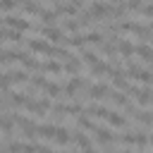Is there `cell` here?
Instances as JSON below:
<instances>
[{
    "instance_id": "1",
    "label": "cell",
    "mask_w": 153,
    "mask_h": 153,
    "mask_svg": "<svg viewBox=\"0 0 153 153\" xmlns=\"http://www.w3.org/2000/svg\"><path fill=\"white\" fill-rule=\"evenodd\" d=\"M127 76H134V79H139L141 84H146V86H151L153 84V72H148V69H141L136 62H127V72H124Z\"/></svg>"
},
{
    "instance_id": "2",
    "label": "cell",
    "mask_w": 153,
    "mask_h": 153,
    "mask_svg": "<svg viewBox=\"0 0 153 153\" xmlns=\"http://www.w3.org/2000/svg\"><path fill=\"white\" fill-rule=\"evenodd\" d=\"M26 81H29V74H26L24 69H10V72L2 76L0 88H7L10 84H26Z\"/></svg>"
},
{
    "instance_id": "3",
    "label": "cell",
    "mask_w": 153,
    "mask_h": 153,
    "mask_svg": "<svg viewBox=\"0 0 153 153\" xmlns=\"http://www.w3.org/2000/svg\"><path fill=\"white\" fill-rule=\"evenodd\" d=\"M129 93L136 98L139 105H151L153 103V91L151 88H139V86H129Z\"/></svg>"
},
{
    "instance_id": "4",
    "label": "cell",
    "mask_w": 153,
    "mask_h": 153,
    "mask_svg": "<svg viewBox=\"0 0 153 153\" xmlns=\"http://www.w3.org/2000/svg\"><path fill=\"white\" fill-rule=\"evenodd\" d=\"M24 108H26L29 112H33V115H45V112L50 110V103H48L45 98H43V100H33V98H26Z\"/></svg>"
},
{
    "instance_id": "5",
    "label": "cell",
    "mask_w": 153,
    "mask_h": 153,
    "mask_svg": "<svg viewBox=\"0 0 153 153\" xmlns=\"http://www.w3.org/2000/svg\"><path fill=\"white\" fill-rule=\"evenodd\" d=\"M86 14L91 19H105V17H110V5H105V2H91V7H88Z\"/></svg>"
},
{
    "instance_id": "6",
    "label": "cell",
    "mask_w": 153,
    "mask_h": 153,
    "mask_svg": "<svg viewBox=\"0 0 153 153\" xmlns=\"http://www.w3.org/2000/svg\"><path fill=\"white\" fill-rule=\"evenodd\" d=\"M108 74H110V79H112V84H115V86H117L120 91H129V81L124 79L127 74H124V72H122L120 67H115V69H110Z\"/></svg>"
},
{
    "instance_id": "7",
    "label": "cell",
    "mask_w": 153,
    "mask_h": 153,
    "mask_svg": "<svg viewBox=\"0 0 153 153\" xmlns=\"http://www.w3.org/2000/svg\"><path fill=\"white\" fill-rule=\"evenodd\" d=\"M29 48H31L33 53H43V55H53V53H55V48H53L50 43L41 41V38H31V41H29Z\"/></svg>"
},
{
    "instance_id": "8",
    "label": "cell",
    "mask_w": 153,
    "mask_h": 153,
    "mask_svg": "<svg viewBox=\"0 0 153 153\" xmlns=\"http://www.w3.org/2000/svg\"><path fill=\"white\" fill-rule=\"evenodd\" d=\"M5 24L10 26V29H14V31H26L29 29V22L26 19H22V17H5Z\"/></svg>"
},
{
    "instance_id": "9",
    "label": "cell",
    "mask_w": 153,
    "mask_h": 153,
    "mask_svg": "<svg viewBox=\"0 0 153 153\" xmlns=\"http://www.w3.org/2000/svg\"><path fill=\"white\" fill-rule=\"evenodd\" d=\"M93 131H96V139H98L103 146H110V143L115 141V134H112L110 129H105V127H96Z\"/></svg>"
},
{
    "instance_id": "10",
    "label": "cell",
    "mask_w": 153,
    "mask_h": 153,
    "mask_svg": "<svg viewBox=\"0 0 153 153\" xmlns=\"http://www.w3.org/2000/svg\"><path fill=\"white\" fill-rule=\"evenodd\" d=\"M110 93V88H108V84H93L91 88H88V96L93 98V100H100V98H105Z\"/></svg>"
},
{
    "instance_id": "11",
    "label": "cell",
    "mask_w": 153,
    "mask_h": 153,
    "mask_svg": "<svg viewBox=\"0 0 153 153\" xmlns=\"http://www.w3.org/2000/svg\"><path fill=\"white\" fill-rule=\"evenodd\" d=\"M43 33H45V36H48V41H53V43H62V41H65V31H62V29L45 26V29H43Z\"/></svg>"
},
{
    "instance_id": "12",
    "label": "cell",
    "mask_w": 153,
    "mask_h": 153,
    "mask_svg": "<svg viewBox=\"0 0 153 153\" xmlns=\"http://www.w3.org/2000/svg\"><path fill=\"white\" fill-rule=\"evenodd\" d=\"M38 69L41 72H50V74H60L62 72V65L55 62V60H45V62H38Z\"/></svg>"
},
{
    "instance_id": "13",
    "label": "cell",
    "mask_w": 153,
    "mask_h": 153,
    "mask_svg": "<svg viewBox=\"0 0 153 153\" xmlns=\"http://www.w3.org/2000/svg\"><path fill=\"white\" fill-rule=\"evenodd\" d=\"M79 86H84V79H79V76H76V74H74V76H72V79H69V81H67V86H65V88H62V91H65V93H67V96H69V98H72V96H74V93H76V91H79Z\"/></svg>"
},
{
    "instance_id": "14",
    "label": "cell",
    "mask_w": 153,
    "mask_h": 153,
    "mask_svg": "<svg viewBox=\"0 0 153 153\" xmlns=\"http://www.w3.org/2000/svg\"><path fill=\"white\" fill-rule=\"evenodd\" d=\"M105 120H108V124H112V127H124V124H127V120H124L122 115H117L115 110H110V112L105 115Z\"/></svg>"
},
{
    "instance_id": "15",
    "label": "cell",
    "mask_w": 153,
    "mask_h": 153,
    "mask_svg": "<svg viewBox=\"0 0 153 153\" xmlns=\"http://www.w3.org/2000/svg\"><path fill=\"white\" fill-rule=\"evenodd\" d=\"M134 53H136V55H141V60L153 62V48H151V45H136V48H134Z\"/></svg>"
},
{
    "instance_id": "16",
    "label": "cell",
    "mask_w": 153,
    "mask_h": 153,
    "mask_svg": "<svg viewBox=\"0 0 153 153\" xmlns=\"http://www.w3.org/2000/svg\"><path fill=\"white\" fill-rule=\"evenodd\" d=\"M112 67L108 65V62H103V60H98L96 65H91V74H96V76H100V74H108Z\"/></svg>"
},
{
    "instance_id": "17",
    "label": "cell",
    "mask_w": 153,
    "mask_h": 153,
    "mask_svg": "<svg viewBox=\"0 0 153 153\" xmlns=\"http://www.w3.org/2000/svg\"><path fill=\"white\" fill-rule=\"evenodd\" d=\"M53 141H57L60 146H67L69 141H72V136H69V131L65 129V127H57V134H55V139Z\"/></svg>"
},
{
    "instance_id": "18",
    "label": "cell",
    "mask_w": 153,
    "mask_h": 153,
    "mask_svg": "<svg viewBox=\"0 0 153 153\" xmlns=\"http://www.w3.org/2000/svg\"><path fill=\"white\" fill-rule=\"evenodd\" d=\"M81 38H84V43H96V45L103 43V33H100V31H88V33H84Z\"/></svg>"
},
{
    "instance_id": "19",
    "label": "cell",
    "mask_w": 153,
    "mask_h": 153,
    "mask_svg": "<svg viewBox=\"0 0 153 153\" xmlns=\"http://www.w3.org/2000/svg\"><path fill=\"white\" fill-rule=\"evenodd\" d=\"M117 50H120L124 57H129V55H134V43H129L127 38H122V41L117 43Z\"/></svg>"
},
{
    "instance_id": "20",
    "label": "cell",
    "mask_w": 153,
    "mask_h": 153,
    "mask_svg": "<svg viewBox=\"0 0 153 153\" xmlns=\"http://www.w3.org/2000/svg\"><path fill=\"white\" fill-rule=\"evenodd\" d=\"M62 69H65V72H69V74H79V69H81V62H79V60H76V57L72 55V57L67 60V65H65Z\"/></svg>"
},
{
    "instance_id": "21",
    "label": "cell",
    "mask_w": 153,
    "mask_h": 153,
    "mask_svg": "<svg viewBox=\"0 0 153 153\" xmlns=\"http://www.w3.org/2000/svg\"><path fill=\"white\" fill-rule=\"evenodd\" d=\"M108 96H110V98H112V100H115L117 105H122V108H127V105H129V98H127V96H124L122 91H110Z\"/></svg>"
},
{
    "instance_id": "22",
    "label": "cell",
    "mask_w": 153,
    "mask_h": 153,
    "mask_svg": "<svg viewBox=\"0 0 153 153\" xmlns=\"http://www.w3.org/2000/svg\"><path fill=\"white\" fill-rule=\"evenodd\" d=\"M24 12H26V14H41L43 10H41V5H36V2H31V0H24Z\"/></svg>"
},
{
    "instance_id": "23",
    "label": "cell",
    "mask_w": 153,
    "mask_h": 153,
    "mask_svg": "<svg viewBox=\"0 0 153 153\" xmlns=\"http://www.w3.org/2000/svg\"><path fill=\"white\" fill-rule=\"evenodd\" d=\"M43 91H45L48 96H60V93H62V86H57V84H50V81H45Z\"/></svg>"
},
{
    "instance_id": "24",
    "label": "cell",
    "mask_w": 153,
    "mask_h": 153,
    "mask_svg": "<svg viewBox=\"0 0 153 153\" xmlns=\"http://www.w3.org/2000/svg\"><path fill=\"white\" fill-rule=\"evenodd\" d=\"M81 57H84V62H86V65H96V62L100 60L93 50H84V53H81Z\"/></svg>"
},
{
    "instance_id": "25",
    "label": "cell",
    "mask_w": 153,
    "mask_h": 153,
    "mask_svg": "<svg viewBox=\"0 0 153 153\" xmlns=\"http://www.w3.org/2000/svg\"><path fill=\"white\" fill-rule=\"evenodd\" d=\"M81 26H84L81 19H67V22H65V29H67V31H79Z\"/></svg>"
},
{
    "instance_id": "26",
    "label": "cell",
    "mask_w": 153,
    "mask_h": 153,
    "mask_svg": "<svg viewBox=\"0 0 153 153\" xmlns=\"http://www.w3.org/2000/svg\"><path fill=\"white\" fill-rule=\"evenodd\" d=\"M74 141H76V143H79L81 148H88V146H91V139H88L86 134H81V131H76V136H74Z\"/></svg>"
},
{
    "instance_id": "27",
    "label": "cell",
    "mask_w": 153,
    "mask_h": 153,
    "mask_svg": "<svg viewBox=\"0 0 153 153\" xmlns=\"http://www.w3.org/2000/svg\"><path fill=\"white\" fill-rule=\"evenodd\" d=\"M41 17H43V22H45V24H55V22H57V12H55V10H53V12H45V10H43V12H41Z\"/></svg>"
},
{
    "instance_id": "28",
    "label": "cell",
    "mask_w": 153,
    "mask_h": 153,
    "mask_svg": "<svg viewBox=\"0 0 153 153\" xmlns=\"http://www.w3.org/2000/svg\"><path fill=\"white\" fill-rule=\"evenodd\" d=\"M117 48H115V41H108V43H100V53L103 55H112Z\"/></svg>"
},
{
    "instance_id": "29",
    "label": "cell",
    "mask_w": 153,
    "mask_h": 153,
    "mask_svg": "<svg viewBox=\"0 0 153 153\" xmlns=\"http://www.w3.org/2000/svg\"><path fill=\"white\" fill-rule=\"evenodd\" d=\"M79 124H81L84 129H96V124L91 122V117H88V115H79Z\"/></svg>"
},
{
    "instance_id": "30",
    "label": "cell",
    "mask_w": 153,
    "mask_h": 153,
    "mask_svg": "<svg viewBox=\"0 0 153 153\" xmlns=\"http://www.w3.org/2000/svg\"><path fill=\"white\" fill-rule=\"evenodd\" d=\"M22 62H24V67H26V69H38V62H36L31 55H24V60H22Z\"/></svg>"
},
{
    "instance_id": "31",
    "label": "cell",
    "mask_w": 153,
    "mask_h": 153,
    "mask_svg": "<svg viewBox=\"0 0 153 153\" xmlns=\"http://www.w3.org/2000/svg\"><path fill=\"white\" fill-rule=\"evenodd\" d=\"M14 7H17V0H0V10L10 12V10H14Z\"/></svg>"
},
{
    "instance_id": "32",
    "label": "cell",
    "mask_w": 153,
    "mask_h": 153,
    "mask_svg": "<svg viewBox=\"0 0 153 153\" xmlns=\"http://www.w3.org/2000/svg\"><path fill=\"white\" fill-rule=\"evenodd\" d=\"M134 143H136L139 148H146V146H148V136H146V134H136V141H134Z\"/></svg>"
},
{
    "instance_id": "33",
    "label": "cell",
    "mask_w": 153,
    "mask_h": 153,
    "mask_svg": "<svg viewBox=\"0 0 153 153\" xmlns=\"http://www.w3.org/2000/svg\"><path fill=\"white\" fill-rule=\"evenodd\" d=\"M134 141H136V134H134V131H129V134L122 136V143H127V146H131Z\"/></svg>"
},
{
    "instance_id": "34",
    "label": "cell",
    "mask_w": 153,
    "mask_h": 153,
    "mask_svg": "<svg viewBox=\"0 0 153 153\" xmlns=\"http://www.w3.org/2000/svg\"><path fill=\"white\" fill-rule=\"evenodd\" d=\"M124 7H127V10H139V7H141V0H127Z\"/></svg>"
},
{
    "instance_id": "35",
    "label": "cell",
    "mask_w": 153,
    "mask_h": 153,
    "mask_svg": "<svg viewBox=\"0 0 153 153\" xmlns=\"http://www.w3.org/2000/svg\"><path fill=\"white\" fill-rule=\"evenodd\" d=\"M139 10H141V14H143V17H148V19L153 17V5H143V7H139Z\"/></svg>"
},
{
    "instance_id": "36",
    "label": "cell",
    "mask_w": 153,
    "mask_h": 153,
    "mask_svg": "<svg viewBox=\"0 0 153 153\" xmlns=\"http://www.w3.org/2000/svg\"><path fill=\"white\" fill-rule=\"evenodd\" d=\"M81 153H96V151H93V146H88V148H81Z\"/></svg>"
},
{
    "instance_id": "37",
    "label": "cell",
    "mask_w": 153,
    "mask_h": 153,
    "mask_svg": "<svg viewBox=\"0 0 153 153\" xmlns=\"http://www.w3.org/2000/svg\"><path fill=\"white\" fill-rule=\"evenodd\" d=\"M2 108H5V103H2V98H0V110H2Z\"/></svg>"
},
{
    "instance_id": "38",
    "label": "cell",
    "mask_w": 153,
    "mask_h": 153,
    "mask_svg": "<svg viewBox=\"0 0 153 153\" xmlns=\"http://www.w3.org/2000/svg\"><path fill=\"white\" fill-rule=\"evenodd\" d=\"M0 84H2V74H0Z\"/></svg>"
},
{
    "instance_id": "39",
    "label": "cell",
    "mask_w": 153,
    "mask_h": 153,
    "mask_svg": "<svg viewBox=\"0 0 153 153\" xmlns=\"http://www.w3.org/2000/svg\"><path fill=\"white\" fill-rule=\"evenodd\" d=\"M0 24H2V19H0Z\"/></svg>"
}]
</instances>
